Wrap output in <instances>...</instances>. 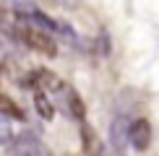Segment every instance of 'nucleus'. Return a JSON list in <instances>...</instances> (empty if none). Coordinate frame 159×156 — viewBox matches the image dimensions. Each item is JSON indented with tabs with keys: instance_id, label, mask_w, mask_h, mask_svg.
<instances>
[{
	"instance_id": "nucleus-12",
	"label": "nucleus",
	"mask_w": 159,
	"mask_h": 156,
	"mask_svg": "<svg viewBox=\"0 0 159 156\" xmlns=\"http://www.w3.org/2000/svg\"><path fill=\"white\" fill-rule=\"evenodd\" d=\"M68 156H73V154H68Z\"/></svg>"
},
{
	"instance_id": "nucleus-6",
	"label": "nucleus",
	"mask_w": 159,
	"mask_h": 156,
	"mask_svg": "<svg viewBox=\"0 0 159 156\" xmlns=\"http://www.w3.org/2000/svg\"><path fill=\"white\" fill-rule=\"evenodd\" d=\"M81 146L86 156H102V141H99L97 130L89 125H81Z\"/></svg>"
},
{
	"instance_id": "nucleus-1",
	"label": "nucleus",
	"mask_w": 159,
	"mask_h": 156,
	"mask_svg": "<svg viewBox=\"0 0 159 156\" xmlns=\"http://www.w3.org/2000/svg\"><path fill=\"white\" fill-rule=\"evenodd\" d=\"M18 39L24 42V47H29L37 55H47V57L57 55V42L52 37V31H47V29H39V26L29 24L24 29H18Z\"/></svg>"
},
{
	"instance_id": "nucleus-7",
	"label": "nucleus",
	"mask_w": 159,
	"mask_h": 156,
	"mask_svg": "<svg viewBox=\"0 0 159 156\" xmlns=\"http://www.w3.org/2000/svg\"><path fill=\"white\" fill-rule=\"evenodd\" d=\"M34 109H37V115L42 117V120H52L55 112H57L55 102H52L47 94H42V91H34Z\"/></svg>"
},
{
	"instance_id": "nucleus-10",
	"label": "nucleus",
	"mask_w": 159,
	"mask_h": 156,
	"mask_svg": "<svg viewBox=\"0 0 159 156\" xmlns=\"http://www.w3.org/2000/svg\"><path fill=\"white\" fill-rule=\"evenodd\" d=\"M52 3H57L60 5V8H78V5H81V0H52Z\"/></svg>"
},
{
	"instance_id": "nucleus-11",
	"label": "nucleus",
	"mask_w": 159,
	"mask_h": 156,
	"mask_svg": "<svg viewBox=\"0 0 159 156\" xmlns=\"http://www.w3.org/2000/svg\"><path fill=\"white\" fill-rule=\"evenodd\" d=\"M0 50H3V42H0Z\"/></svg>"
},
{
	"instance_id": "nucleus-9",
	"label": "nucleus",
	"mask_w": 159,
	"mask_h": 156,
	"mask_svg": "<svg viewBox=\"0 0 159 156\" xmlns=\"http://www.w3.org/2000/svg\"><path fill=\"white\" fill-rule=\"evenodd\" d=\"M16 138V133H13V125L5 117H0V146H8V143Z\"/></svg>"
},
{
	"instance_id": "nucleus-5",
	"label": "nucleus",
	"mask_w": 159,
	"mask_h": 156,
	"mask_svg": "<svg viewBox=\"0 0 159 156\" xmlns=\"http://www.w3.org/2000/svg\"><path fill=\"white\" fill-rule=\"evenodd\" d=\"M130 146L136 151H146L151 146V125L146 117H138L130 122Z\"/></svg>"
},
{
	"instance_id": "nucleus-8",
	"label": "nucleus",
	"mask_w": 159,
	"mask_h": 156,
	"mask_svg": "<svg viewBox=\"0 0 159 156\" xmlns=\"http://www.w3.org/2000/svg\"><path fill=\"white\" fill-rule=\"evenodd\" d=\"M0 117H13V120H24V112L11 96L0 94Z\"/></svg>"
},
{
	"instance_id": "nucleus-4",
	"label": "nucleus",
	"mask_w": 159,
	"mask_h": 156,
	"mask_svg": "<svg viewBox=\"0 0 159 156\" xmlns=\"http://www.w3.org/2000/svg\"><path fill=\"white\" fill-rule=\"evenodd\" d=\"M55 107L60 109V112H65L70 120L84 122V117H86V107H84L81 96H78V91H76L73 86H65V89L60 91V96L55 99Z\"/></svg>"
},
{
	"instance_id": "nucleus-3",
	"label": "nucleus",
	"mask_w": 159,
	"mask_h": 156,
	"mask_svg": "<svg viewBox=\"0 0 159 156\" xmlns=\"http://www.w3.org/2000/svg\"><path fill=\"white\" fill-rule=\"evenodd\" d=\"M130 146V120L125 115H117L110 125V148L115 156H125Z\"/></svg>"
},
{
	"instance_id": "nucleus-2",
	"label": "nucleus",
	"mask_w": 159,
	"mask_h": 156,
	"mask_svg": "<svg viewBox=\"0 0 159 156\" xmlns=\"http://www.w3.org/2000/svg\"><path fill=\"white\" fill-rule=\"evenodd\" d=\"M8 156H50V151L37 133L26 130V133H18L8 143Z\"/></svg>"
}]
</instances>
